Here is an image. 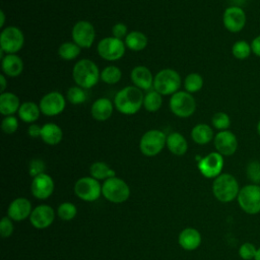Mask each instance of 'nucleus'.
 <instances>
[{
	"mask_svg": "<svg viewBox=\"0 0 260 260\" xmlns=\"http://www.w3.org/2000/svg\"><path fill=\"white\" fill-rule=\"evenodd\" d=\"M77 209L71 202H63L59 205L57 213L58 216L63 220H71L76 215Z\"/></svg>",
	"mask_w": 260,
	"mask_h": 260,
	"instance_id": "4c0bfd02",
	"label": "nucleus"
},
{
	"mask_svg": "<svg viewBox=\"0 0 260 260\" xmlns=\"http://www.w3.org/2000/svg\"><path fill=\"white\" fill-rule=\"evenodd\" d=\"M126 50V45L123 40L114 37H107L102 39L96 47L98 54L101 58L107 61H117L121 59Z\"/></svg>",
	"mask_w": 260,
	"mask_h": 260,
	"instance_id": "9d476101",
	"label": "nucleus"
},
{
	"mask_svg": "<svg viewBox=\"0 0 260 260\" xmlns=\"http://www.w3.org/2000/svg\"><path fill=\"white\" fill-rule=\"evenodd\" d=\"M72 77L76 85L87 89L98 83L101 78V72L98 65L92 60L81 59L74 64Z\"/></svg>",
	"mask_w": 260,
	"mask_h": 260,
	"instance_id": "f03ea898",
	"label": "nucleus"
},
{
	"mask_svg": "<svg viewBox=\"0 0 260 260\" xmlns=\"http://www.w3.org/2000/svg\"><path fill=\"white\" fill-rule=\"evenodd\" d=\"M0 26L3 28L4 27V23H5V13L3 10L0 11Z\"/></svg>",
	"mask_w": 260,
	"mask_h": 260,
	"instance_id": "09e8293b",
	"label": "nucleus"
},
{
	"mask_svg": "<svg viewBox=\"0 0 260 260\" xmlns=\"http://www.w3.org/2000/svg\"><path fill=\"white\" fill-rule=\"evenodd\" d=\"M143 98L141 89L134 85H128L115 94L114 106L123 115H134L143 106Z\"/></svg>",
	"mask_w": 260,
	"mask_h": 260,
	"instance_id": "f257e3e1",
	"label": "nucleus"
},
{
	"mask_svg": "<svg viewBox=\"0 0 260 260\" xmlns=\"http://www.w3.org/2000/svg\"><path fill=\"white\" fill-rule=\"evenodd\" d=\"M179 244L185 250H195L201 244V235L196 229L187 228L180 233Z\"/></svg>",
	"mask_w": 260,
	"mask_h": 260,
	"instance_id": "5701e85b",
	"label": "nucleus"
},
{
	"mask_svg": "<svg viewBox=\"0 0 260 260\" xmlns=\"http://www.w3.org/2000/svg\"><path fill=\"white\" fill-rule=\"evenodd\" d=\"M130 77L134 86L138 87L141 90H150V88L153 87L154 77L152 76L151 71L146 66H135L131 70Z\"/></svg>",
	"mask_w": 260,
	"mask_h": 260,
	"instance_id": "6ab92c4d",
	"label": "nucleus"
},
{
	"mask_svg": "<svg viewBox=\"0 0 260 260\" xmlns=\"http://www.w3.org/2000/svg\"><path fill=\"white\" fill-rule=\"evenodd\" d=\"M55 218L54 209L46 204L37 206L29 215L30 223L39 230L48 228Z\"/></svg>",
	"mask_w": 260,
	"mask_h": 260,
	"instance_id": "f3484780",
	"label": "nucleus"
},
{
	"mask_svg": "<svg viewBox=\"0 0 260 260\" xmlns=\"http://www.w3.org/2000/svg\"><path fill=\"white\" fill-rule=\"evenodd\" d=\"M241 209L250 215L260 213V185L248 184L240 189L237 197Z\"/></svg>",
	"mask_w": 260,
	"mask_h": 260,
	"instance_id": "39448f33",
	"label": "nucleus"
},
{
	"mask_svg": "<svg viewBox=\"0 0 260 260\" xmlns=\"http://www.w3.org/2000/svg\"><path fill=\"white\" fill-rule=\"evenodd\" d=\"M114 111V104L108 98H100L95 100L90 108V114L96 121L104 122L111 118Z\"/></svg>",
	"mask_w": 260,
	"mask_h": 260,
	"instance_id": "aec40b11",
	"label": "nucleus"
},
{
	"mask_svg": "<svg viewBox=\"0 0 260 260\" xmlns=\"http://www.w3.org/2000/svg\"><path fill=\"white\" fill-rule=\"evenodd\" d=\"M251 53H252L251 44H249V43H247L246 41H243V40L237 41L232 47L233 56L236 59H239V60L247 59L250 56Z\"/></svg>",
	"mask_w": 260,
	"mask_h": 260,
	"instance_id": "c9c22d12",
	"label": "nucleus"
},
{
	"mask_svg": "<svg viewBox=\"0 0 260 260\" xmlns=\"http://www.w3.org/2000/svg\"><path fill=\"white\" fill-rule=\"evenodd\" d=\"M246 174L252 184L260 185V161L256 159L251 160L247 165Z\"/></svg>",
	"mask_w": 260,
	"mask_h": 260,
	"instance_id": "58836bf2",
	"label": "nucleus"
},
{
	"mask_svg": "<svg viewBox=\"0 0 260 260\" xmlns=\"http://www.w3.org/2000/svg\"><path fill=\"white\" fill-rule=\"evenodd\" d=\"M214 147L222 156L233 155L238 148V139L230 130L219 131L213 138Z\"/></svg>",
	"mask_w": 260,
	"mask_h": 260,
	"instance_id": "dca6fc26",
	"label": "nucleus"
},
{
	"mask_svg": "<svg viewBox=\"0 0 260 260\" xmlns=\"http://www.w3.org/2000/svg\"><path fill=\"white\" fill-rule=\"evenodd\" d=\"M257 248L253 243L245 242L239 248V256L243 260H254L256 256Z\"/></svg>",
	"mask_w": 260,
	"mask_h": 260,
	"instance_id": "ea45409f",
	"label": "nucleus"
},
{
	"mask_svg": "<svg viewBox=\"0 0 260 260\" xmlns=\"http://www.w3.org/2000/svg\"><path fill=\"white\" fill-rule=\"evenodd\" d=\"M89 173L96 180H104L115 177V172L104 161H95L89 167Z\"/></svg>",
	"mask_w": 260,
	"mask_h": 260,
	"instance_id": "7c9ffc66",
	"label": "nucleus"
},
{
	"mask_svg": "<svg viewBox=\"0 0 260 260\" xmlns=\"http://www.w3.org/2000/svg\"><path fill=\"white\" fill-rule=\"evenodd\" d=\"M102 193L106 199L113 203H122L129 198V186L122 179L112 177L107 179L102 186Z\"/></svg>",
	"mask_w": 260,
	"mask_h": 260,
	"instance_id": "0eeeda50",
	"label": "nucleus"
},
{
	"mask_svg": "<svg viewBox=\"0 0 260 260\" xmlns=\"http://www.w3.org/2000/svg\"><path fill=\"white\" fill-rule=\"evenodd\" d=\"M184 87L190 93L199 91L203 87V77L196 72L188 74L184 80Z\"/></svg>",
	"mask_w": 260,
	"mask_h": 260,
	"instance_id": "72a5a7b5",
	"label": "nucleus"
},
{
	"mask_svg": "<svg viewBox=\"0 0 260 260\" xmlns=\"http://www.w3.org/2000/svg\"><path fill=\"white\" fill-rule=\"evenodd\" d=\"M23 61L16 54H6L1 61L3 73L8 77H17L23 71Z\"/></svg>",
	"mask_w": 260,
	"mask_h": 260,
	"instance_id": "4be33fe9",
	"label": "nucleus"
},
{
	"mask_svg": "<svg viewBox=\"0 0 260 260\" xmlns=\"http://www.w3.org/2000/svg\"><path fill=\"white\" fill-rule=\"evenodd\" d=\"M169 107L171 112L179 118H188L195 113L196 101L188 91H177L171 95Z\"/></svg>",
	"mask_w": 260,
	"mask_h": 260,
	"instance_id": "423d86ee",
	"label": "nucleus"
},
{
	"mask_svg": "<svg viewBox=\"0 0 260 260\" xmlns=\"http://www.w3.org/2000/svg\"><path fill=\"white\" fill-rule=\"evenodd\" d=\"M76 196L84 201H94L102 193V187L99 181L92 177H82L74 185Z\"/></svg>",
	"mask_w": 260,
	"mask_h": 260,
	"instance_id": "f8f14e48",
	"label": "nucleus"
},
{
	"mask_svg": "<svg viewBox=\"0 0 260 260\" xmlns=\"http://www.w3.org/2000/svg\"><path fill=\"white\" fill-rule=\"evenodd\" d=\"M1 129L6 134H13L18 129V120L13 115L5 116L1 121Z\"/></svg>",
	"mask_w": 260,
	"mask_h": 260,
	"instance_id": "a19ab883",
	"label": "nucleus"
},
{
	"mask_svg": "<svg viewBox=\"0 0 260 260\" xmlns=\"http://www.w3.org/2000/svg\"><path fill=\"white\" fill-rule=\"evenodd\" d=\"M72 42L78 45L81 49L90 48L95 39L94 26L87 20L77 21L71 31Z\"/></svg>",
	"mask_w": 260,
	"mask_h": 260,
	"instance_id": "9b49d317",
	"label": "nucleus"
},
{
	"mask_svg": "<svg viewBox=\"0 0 260 260\" xmlns=\"http://www.w3.org/2000/svg\"><path fill=\"white\" fill-rule=\"evenodd\" d=\"M13 232V224L9 216H4L0 222V233L3 238H8Z\"/></svg>",
	"mask_w": 260,
	"mask_h": 260,
	"instance_id": "c03bdc74",
	"label": "nucleus"
},
{
	"mask_svg": "<svg viewBox=\"0 0 260 260\" xmlns=\"http://www.w3.org/2000/svg\"><path fill=\"white\" fill-rule=\"evenodd\" d=\"M41 138L46 144L56 145L61 142L63 138V131L57 124L49 122L42 126Z\"/></svg>",
	"mask_w": 260,
	"mask_h": 260,
	"instance_id": "b1692460",
	"label": "nucleus"
},
{
	"mask_svg": "<svg viewBox=\"0 0 260 260\" xmlns=\"http://www.w3.org/2000/svg\"><path fill=\"white\" fill-rule=\"evenodd\" d=\"M124 43L128 49L134 52L142 51L146 48L148 40L146 35L139 30H132L128 32L127 37L124 39Z\"/></svg>",
	"mask_w": 260,
	"mask_h": 260,
	"instance_id": "c85d7f7f",
	"label": "nucleus"
},
{
	"mask_svg": "<svg viewBox=\"0 0 260 260\" xmlns=\"http://www.w3.org/2000/svg\"><path fill=\"white\" fill-rule=\"evenodd\" d=\"M180 86L181 76L174 69H161L154 76L153 89L161 95H172L179 91Z\"/></svg>",
	"mask_w": 260,
	"mask_h": 260,
	"instance_id": "20e7f679",
	"label": "nucleus"
},
{
	"mask_svg": "<svg viewBox=\"0 0 260 260\" xmlns=\"http://www.w3.org/2000/svg\"><path fill=\"white\" fill-rule=\"evenodd\" d=\"M162 105V95L156 90H148L143 98V107L147 112H157Z\"/></svg>",
	"mask_w": 260,
	"mask_h": 260,
	"instance_id": "c756f323",
	"label": "nucleus"
},
{
	"mask_svg": "<svg viewBox=\"0 0 260 260\" xmlns=\"http://www.w3.org/2000/svg\"><path fill=\"white\" fill-rule=\"evenodd\" d=\"M66 99L72 105H80L86 101L87 95L84 88L78 85H74L68 88L66 93Z\"/></svg>",
	"mask_w": 260,
	"mask_h": 260,
	"instance_id": "f704fd0d",
	"label": "nucleus"
},
{
	"mask_svg": "<svg viewBox=\"0 0 260 260\" xmlns=\"http://www.w3.org/2000/svg\"><path fill=\"white\" fill-rule=\"evenodd\" d=\"M7 213L8 216L15 221L23 220L30 215L31 204L26 198H16L10 203Z\"/></svg>",
	"mask_w": 260,
	"mask_h": 260,
	"instance_id": "412c9836",
	"label": "nucleus"
},
{
	"mask_svg": "<svg viewBox=\"0 0 260 260\" xmlns=\"http://www.w3.org/2000/svg\"><path fill=\"white\" fill-rule=\"evenodd\" d=\"M168 149L175 155H183L187 152L188 143L186 138L179 132H172L167 136Z\"/></svg>",
	"mask_w": 260,
	"mask_h": 260,
	"instance_id": "a878e982",
	"label": "nucleus"
},
{
	"mask_svg": "<svg viewBox=\"0 0 260 260\" xmlns=\"http://www.w3.org/2000/svg\"><path fill=\"white\" fill-rule=\"evenodd\" d=\"M240 189L237 179L228 173L220 174L212 183V193L214 197L222 203H228L237 199Z\"/></svg>",
	"mask_w": 260,
	"mask_h": 260,
	"instance_id": "7ed1b4c3",
	"label": "nucleus"
},
{
	"mask_svg": "<svg viewBox=\"0 0 260 260\" xmlns=\"http://www.w3.org/2000/svg\"><path fill=\"white\" fill-rule=\"evenodd\" d=\"M246 13L240 6L228 7L222 15V22L224 27L231 32L241 31L246 24Z\"/></svg>",
	"mask_w": 260,
	"mask_h": 260,
	"instance_id": "2eb2a0df",
	"label": "nucleus"
},
{
	"mask_svg": "<svg viewBox=\"0 0 260 260\" xmlns=\"http://www.w3.org/2000/svg\"><path fill=\"white\" fill-rule=\"evenodd\" d=\"M128 35V27L125 23L122 22H118L116 24L113 25L112 27V37L119 39V40H123L127 37Z\"/></svg>",
	"mask_w": 260,
	"mask_h": 260,
	"instance_id": "37998d69",
	"label": "nucleus"
},
{
	"mask_svg": "<svg viewBox=\"0 0 260 260\" xmlns=\"http://www.w3.org/2000/svg\"><path fill=\"white\" fill-rule=\"evenodd\" d=\"M41 113L48 117L60 115L66 107L64 95L59 91H50L46 93L39 103Z\"/></svg>",
	"mask_w": 260,
	"mask_h": 260,
	"instance_id": "ddd939ff",
	"label": "nucleus"
},
{
	"mask_svg": "<svg viewBox=\"0 0 260 260\" xmlns=\"http://www.w3.org/2000/svg\"><path fill=\"white\" fill-rule=\"evenodd\" d=\"M191 138L197 144H207L214 138L213 130L209 125L205 123H199L192 128Z\"/></svg>",
	"mask_w": 260,
	"mask_h": 260,
	"instance_id": "bb28decb",
	"label": "nucleus"
},
{
	"mask_svg": "<svg viewBox=\"0 0 260 260\" xmlns=\"http://www.w3.org/2000/svg\"><path fill=\"white\" fill-rule=\"evenodd\" d=\"M167 143L166 134L158 129L146 131L139 142L140 151L146 156H154L158 154Z\"/></svg>",
	"mask_w": 260,
	"mask_h": 260,
	"instance_id": "6e6552de",
	"label": "nucleus"
},
{
	"mask_svg": "<svg viewBox=\"0 0 260 260\" xmlns=\"http://www.w3.org/2000/svg\"><path fill=\"white\" fill-rule=\"evenodd\" d=\"M251 49H252L253 54L260 57V35L253 39V41L251 43Z\"/></svg>",
	"mask_w": 260,
	"mask_h": 260,
	"instance_id": "49530a36",
	"label": "nucleus"
},
{
	"mask_svg": "<svg viewBox=\"0 0 260 260\" xmlns=\"http://www.w3.org/2000/svg\"><path fill=\"white\" fill-rule=\"evenodd\" d=\"M211 124L215 129L219 131L228 130L231 126V118L224 112H217L212 116Z\"/></svg>",
	"mask_w": 260,
	"mask_h": 260,
	"instance_id": "e433bc0d",
	"label": "nucleus"
},
{
	"mask_svg": "<svg viewBox=\"0 0 260 260\" xmlns=\"http://www.w3.org/2000/svg\"><path fill=\"white\" fill-rule=\"evenodd\" d=\"M122 77V71L115 65H109L101 71V79L107 84H116Z\"/></svg>",
	"mask_w": 260,
	"mask_h": 260,
	"instance_id": "473e14b6",
	"label": "nucleus"
},
{
	"mask_svg": "<svg viewBox=\"0 0 260 260\" xmlns=\"http://www.w3.org/2000/svg\"><path fill=\"white\" fill-rule=\"evenodd\" d=\"M24 44L22 30L13 25L2 28L0 34V48L6 54H15L21 50Z\"/></svg>",
	"mask_w": 260,
	"mask_h": 260,
	"instance_id": "1a4fd4ad",
	"label": "nucleus"
},
{
	"mask_svg": "<svg viewBox=\"0 0 260 260\" xmlns=\"http://www.w3.org/2000/svg\"><path fill=\"white\" fill-rule=\"evenodd\" d=\"M7 86V81H6V77L4 74H0V90L1 93L5 92V88Z\"/></svg>",
	"mask_w": 260,
	"mask_h": 260,
	"instance_id": "de8ad7c7",
	"label": "nucleus"
},
{
	"mask_svg": "<svg viewBox=\"0 0 260 260\" xmlns=\"http://www.w3.org/2000/svg\"><path fill=\"white\" fill-rule=\"evenodd\" d=\"M41 131H42V127L38 124H35V123L30 124L27 128V133L32 138L41 137Z\"/></svg>",
	"mask_w": 260,
	"mask_h": 260,
	"instance_id": "a18cd8bd",
	"label": "nucleus"
},
{
	"mask_svg": "<svg viewBox=\"0 0 260 260\" xmlns=\"http://www.w3.org/2000/svg\"><path fill=\"white\" fill-rule=\"evenodd\" d=\"M28 171H29V175L31 177H37L40 174H43L45 171V162L40 159V158H34L29 161V166H28Z\"/></svg>",
	"mask_w": 260,
	"mask_h": 260,
	"instance_id": "79ce46f5",
	"label": "nucleus"
},
{
	"mask_svg": "<svg viewBox=\"0 0 260 260\" xmlns=\"http://www.w3.org/2000/svg\"><path fill=\"white\" fill-rule=\"evenodd\" d=\"M80 50L81 48L74 42H65L59 46L58 54L61 59L65 61H71L79 56Z\"/></svg>",
	"mask_w": 260,
	"mask_h": 260,
	"instance_id": "2f4dec72",
	"label": "nucleus"
},
{
	"mask_svg": "<svg viewBox=\"0 0 260 260\" xmlns=\"http://www.w3.org/2000/svg\"><path fill=\"white\" fill-rule=\"evenodd\" d=\"M257 132H258V134H259V136H260V120H259V122H258V124H257Z\"/></svg>",
	"mask_w": 260,
	"mask_h": 260,
	"instance_id": "3c124183",
	"label": "nucleus"
},
{
	"mask_svg": "<svg viewBox=\"0 0 260 260\" xmlns=\"http://www.w3.org/2000/svg\"><path fill=\"white\" fill-rule=\"evenodd\" d=\"M17 114H18V118L21 121L32 124L39 119L41 114V109H40V106L37 105L36 103L27 101L20 105Z\"/></svg>",
	"mask_w": 260,
	"mask_h": 260,
	"instance_id": "cd10ccee",
	"label": "nucleus"
},
{
	"mask_svg": "<svg viewBox=\"0 0 260 260\" xmlns=\"http://www.w3.org/2000/svg\"><path fill=\"white\" fill-rule=\"evenodd\" d=\"M254 260H260V247L257 248V252H256V256Z\"/></svg>",
	"mask_w": 260,
	"mask_h": 260,
	"instance_id": "8fccbe9b",
	"label": "nucleus"
},
{
	"mask_svg": "<svg viewBox=\"0 0 260 260\" xmlns=\"http://www.w3.org/2000/svg\"><path fill=\"white\" fill-rule=\"evenodd\" d=\"M20 105L18 96L13 92L5 91L0 94V113L3 116H11L18 112Z\"/></svg>",
	"mask_w": 260,
	"mask_h": 260,
	"instance_id": "393cba45",
	"label": "nucleus"
},
{
	"mask_svg": "<svg viewBox=\"0 0 260 260\" xmlns=\"http://www.w3.org/2000/svg\"><path fill=\"white\" fill-rule=\"evenodd\" d=\"M223 168V156L217 151H213L200 158L198 161V170L208 179L216 178L221 174Z\"/></svg>",
	"mask_w": 260,
	"mask_h": 260,
	"instance_id": "4468645a",
	"label": "nucleus"
},
{
	"mask_svg": "<svg viewBox=\"0 0 260 260\" xmlns=\"http://www.w3.org/2000/svg\"><path fill=\"white\" fill-rule=\"evenodd\" d=\"M30 188L31 193L36 198L47 199L54 191V182L49 175L43 173L32 179Z\"/></svg>",
	"mask_w": 260,
	"mask_h": 260,
	"instance_id": "a211bd4d",
	"label": "nucleus"
}]
</instances>
